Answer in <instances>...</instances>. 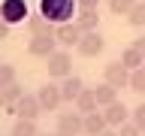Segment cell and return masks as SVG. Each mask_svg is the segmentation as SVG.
I'll use <instances>...</instances> for the list:
<instances>
[{"label": "cell", "instance_id": "cell-1", "mask_svg": "<svg viewBox=\"0 0 145 136\" xmlns=\"http://www.w3.org/2000/svg\"><path fill=\"white\" fill-rule=\"evenodd\" d=\"M72 9H79L76 0H39V15L48 18L54 27L63 21H72Z\"/></svg>", "mask_w": 145, "mask_h": 136}, {"label": "cell", "instance_id": "cell-2", "mask_svg": "<svg viewBox=\"0 0 145 136\" xmlns=\"http://www.w3.org/2000/svg\"><path fill=\"white\" fill-rule=\"evenodd\" d=\"M45 67H48V79H67L72 76V54L67 48H57L54 54L45 58Z\"/></svg>", "mask_w": 145, "mask_h": 136}, {"label": "cell", "instance_id": "cell-3", "mask_svg": "<svg viewBox=\"0 0 145 136\" xmlns=\"http://www.w3.org/2000/svg\"><path fill=\"white\" fill-rule=\"evenodd\" d=\"M0 18H3L9 27L21 24L24 18H30V12H27V0H3V3H0Z\"/></svg>", "mask_w": 145, "mask_h": 136}, {"label": "cell", "instance_id": "cell-4", "mask_svg": "<svg viewBox=\"0 0 145 136\" xmlns=\"http://www.w3.org/2000/svg\"><path fill=\"white\" fill-rule=\"evenodd\" d=\"M36 100H39L42 112H57V109L63 106V97H61V85H54V82H45L42 88L36 91Z\"/></svg>", "mask_w": 145, "mask_h": 136}, {"label": "cell", "instance_id": "cell-5", "mask_svg": "<svg viewBox=\"0 0 145 136\" xmlns=\"http://www.w3.org/2000/svg\"><path fill=\"white\" fill-rule=\"evenodd\" d=\"M103 82L112 85L115 91L130 88V70H127L121 61H112V63H106V70H103Z\"/></svg>", "mask_w": 145, "mask_h": 136}, {"label": "cell", "instance_id": "cell-6", "mask_svg": "<svg viewBox=\"0 0 145 136\" xmlns=\"http://www.w3.org/2000/svg\"><path fill=\"white\" fill-rule=\"evenodd\" d=\"M54 39H57V45L61 48H76L79 45V39H82V30H79V24L76 21H63V24H57L54 27Z\"/></svg>", "mask_w": 145, "mask_h": 136}, {"label": "cell", "instance_id": "cell-7", "mask_svg": "<svg viewBox=\"0 0 145 136\" xmlns=\"http://www.w3.org/2000/svg\"><path fill=\"white\" fill-rule=\"evenodd\" d=\"M106 48V39H103V33L100 30H91V33H82L79 45H76V52L82 54V58H97L100 52Z\"/></svg>", "mask_w": 145, "mask_h": 136}, {"label": "cell", "instance_id": "cell-8", "mask_svg": "<svg viewBox=\"0 0 145 136\" xmlns=\"http://www.w3.org/2000/svg\"><path fill=\"white\" fill-rule=\"evenodd\" d=\"M61 48L54 36H30V42H27V54H33V58H48Z\"/></svg>", "mask_w": 145, "mask_h": 136}, {"label": "cell", "instance_id": "cell-9", "mask_svg": "<svg viewBox=\"0 0 145 136\" xmlns=\"http://www.w3.org/2000/svg\"><path fill=\"white\" fill-rule=\"evenodd\" d=\"M103 118H106V124L112 127V130H118L121 124L130 121V109H127L121 100H115V103H109V106L103 109Z\"/></svg>", "mask_w": 145, "mask_h": 136}, {"label": "cell", "instance_id": "cell-10", "mask_svg": "<svg viewBox=\"0 0 145 136\" xmlns=\"http://www.w3.org/2000/svg\"><path fill=\"white\" fill-rule=\"evenodd\" d=\"M39 115H42V106H39L36 94H24V97L18 100V106H15V118H24V121H36Z\"/></svg>", "mask_w": 145, "mask_h": 136}, {"label": "cell", "instance_id": "cell-11", "mask_svg": "<svg viewBox=\"0 0 145 136\" xmlns=\"http://www.w3.org/2000/svg\"><path fill=\"white\" fill-rule=\"evenodd\" d=\"M82 118L79 112H57V133H70V136H79L82 133Z\"/></svg>", "mask_w": 145, "mask_h": 136}, {"label": "cell", "instance_id": "cell-12", "mask_svg": "<svg viewBox=\"0 0 145 136\" xmlns=\"http://www.w3.org/2000/svg\"><path fill=\"white\" fill-rule=\"evenodd\" d=\"M24 97V88L21 85H9V88H3L0 91V109L3 112H9V115H15V106H18V100Z\"/></svg>", "mask_w": 145, "mask_h": 136}, {"label": "cell", "instance_id": "cell-13", "mask_svg": "<svg viewBox=\"0 0 145 136\" xmlns=\"http://www.w3.org/2000/svg\"><path fill=\"white\" fill-rule=\"evenodd\" d=\"M82 91H85V82H82L79 76H67V79H61V97H63V103H76Z\"/></svg>", "mask_w": 145, "mask_h": 136}, {"label": "cell", "instance_id": "cell-14", "mask_svg": "<svg viewBox=\"0 0 145 136\" xmlns=\"http://www.w3.org/2000/svg\"><path fill=\"white\" fill-rule=\"evenodd\" d=\"M103 130H109L103 112H91V115L82 118V133H85V136H100Z\"/></svg>", "mask_w": 145, "mask_h": 136}, {"label": "cell", "instance_id": "cell-15", "mask_svg": "<svg viewBox=\"0 0 145 136\" xmlns=\"http://www.w3.org/2000/svg\"><path fill=\"white\" fill-rule=\"evenodd\" d=\"M76 106V112L79 115H91V112H100V106H97V97H94V88H85L79 94V100L72 103Z\"/></svg>", "mask_w": 145, "mask_h": 136}, {"label": "cell", "instance_id": "cell-16", "mask_svg": "<svg viewBox=\"0 0 145 136\" xmlns=\"http://www.w3.org/2000/svg\"><path fill=\"white\" fill-rule=\"evenodd\" d=\"M118 61H121V63L127 67V70L133 73V70H139V67H145V54L139 52V48H136L133 42H130V45L124 48V52H121V58H118Z\"/></svg>", "mask_w": 145, "mask_h": 136}, {"label": "cell", "instance_id": "cell-17", "mask_svg": "<svg viewBox=\"0 0 145 136\" xmlns=\"http://www.w3.org/2000/svg\"><path fill=\"white\" fill-rule=\"evenodd\" d=\"M27 30H30V36H54V24L48 18H42V15L27 18Z\"/></svg>", "mask_w": 145, "mask_h": 136}, {"label": "cell", "instance_id": "cell-18", "mask_svg": "<svg viewBox=\"0 0 145 136\" xmlns=\"http://www.w3.org/2000/svg\"><path fill=\"white\" fill-rule=\"evenodd\" d=\"M76 24H79L82 33H91V30H97V24H100L97 9H79V15H76Z\"/></svg>", "mask_w": 145, "mask_h": 136}, {"label": "cell", "instance_id": "cell-19", "mask_svg": "<svg viewBox=\"0 0 145 136\" xmlns=\"http://www.w3.org/2000/svg\"><path fill=\"white\" fill-rule=\"evenodd\" d=\"M94 97H97V106L100 109H106L109 103H115V100H118V91L112 88V85H106V82H100L97 88H94Z\"/></svg>", "mask_w": 145, "mask_h": 136}, {"label": "cell", "instance_id": "cell-20", "mask_svg": "<svg viewBox=\"0 0 145 136\" xmlns=\"http://www.w3.org/2000/svg\"><path fill=\"white\" fill-rule=\"evenodd\" d=\"M39 130H36V121H24V118H18L15 124H12V130H9V136H36Z\"/></svg>", "mask_w": 145, "mask_h": 136}, {"label": "cell", "instance_id": "cell-21", "mask_svg": "<svg viewBox=\"0 0 145 136\" xmlns=\"http://www.w3.org/2000/svg\"><path fill=\"white\" fill-rule=\"evenodd\" d=\"M127 24H130V27H145V0H139V3L130 9V15H127Z\"/></svg>", "mask_w": 145, "mask_h": 136}, {"label": "cell", "instance_id": "cell-22", "mask_svg": "<svg viewBox=\"0 0 145 136\" xmlns=\"http://www.w3.org/2000/svg\"><path fill=\"white\" fill-rule=\"evenodd\" d=\"M15 79H18L15 67H12V63H0V91L9 88V85H15Z\"/></svg>", "mask_w": 145, "mask_h": 136}, {"label": "cell", "instance_id": "cell-23", "mask_svg": "<svg viewBox=\"0 0 145 136\" xmlns=\"http://www.w3.org/2000/svg\"><path fill=\"white\" fill-rule=\"evenodd\" d=\"M139 0H109V9H112V15H130V9Z\"/></svg>", "mask_w": 145, "mask_h": 136}, {"label": "cell", "instance_id": "cell-24", "mask_svg": "<svg viewBox=\"0 0 145 136\" xmlns=\"http://www.w3.org/2000/svg\"><path fill=\"white\" fill-rule=\"evenodd\" d=\"M130 91H136V94H145V67H139V70L130 73Z\"/></svg>", "mask_w": 145, "mask_h": 136}, {"label": "cell", "instance_id": "cell-25", "mask_svg": "<svg viewBox=\"0 0 145 136\" xmlns=\"http://www.w3.org/2000/svg\"><path fill=\"white\" fill-rule=\"evenodd\" d=\"M130 121H133V124L145 133V100L139 103V106H133V109H130Z\"/></svg>", "mask_w": 145, "mask_h": 136}, {"label": "cell", "instance_id": "cell-26", "mask_svg": "<svg viewBox=\"0 0 145 136\" xmlns=\"http://www.w3.org/2000/svg\"><path fill=\"white\" fill-rule=\"evenodd\" d=\"M118 136H145V133L133 124V121H127V124H121V127H118Z\"/></svg>", "mask_w": 145, "mask_h": 136}, {"label": "cell", "instance_id": "cell-27", "mask_svg": "<svg viewBox=\"0 0 145 136\" xmlns=\"http://www.w3.org/2000/svg\"><path fill=\"white\" fill-rule=\"evenodd\" d=\"M79 9H100V0H76Z\"/></svg>", "mask_w": 145, "mask_h": 136}, {"label": "cell", "instance_id": "cell-28", "mask_svg": "<svg viewBox=\"0 0 145 136\" xmlns=\"http://www.w3.org/2000/svg\"><path fill=\"white\" fill-rule=\"evenodd\" d=\"M0 39H9V24L0 18Z\"/></svg>", "mask_w": 145, "mask_h": 136}, {"label": "cell", "instance_id": "cell-29", "mask_svg": "<svg viewBox=\"0 0 145 136\" xmlns=\"http://www.w3.org/2000/svg\"><path fill=\"white\" fill-rule=\"evenodd\" d=\"M133 45H136V48H139V52L145 54V33H142V36H136V39H133Z\"/></svg>", "mask_w": 145, "mask_h": 136}, {"label": "cell", "instance_id": "cell-30", "mask_svg": "<svg viewBox=\"0 0 145 136\" xmlns=\"http://www.w3.org/2000/svg\"><path fill=\"white\" fill-rule=\"evenodd\" d=\"M100 136H118V130H112V127H109V130H103Z\"/></svg>", "mask_w": 145, "mask_h": 136}, {"label": "cell", "instance_id": "cell-31", "mask_svg": "<svg viewBox=\"0 0 145 136\" xmlns=\"http://www.w3.org/2000/svg\"><path fill=\"white\" fill-rule=\"evenodd\" d=\"M54 136H70V133H54Z\"/></svg>", "mask_w": 145, "mask_h": 136}, {"label": "cell", "instance_id": "cell-32", "mask_svg": "<svg viewBox=\"0 0 145 136\" xmlns=\"http://www.w3.org/2000/svg\"><path fill=\"white\" fill-rule=\"evenodd\" d=\"M36 136H48V133H36Z\"/></svg>", "mask_w": 145, "mask_h": 136}]
</instances>
